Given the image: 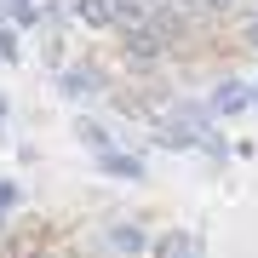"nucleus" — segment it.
<instances>
[{
  "label": "nucleus",
  "mask_w": 258,
  "mask_h": 258,
  "mask_svg": "<svg viewBox=\"0 0 258 258\" xmlns=\"http://www.w3.org/2000/svg\"><path fill=\"white\" fill-rule=\"evenodd\" d=\"M247 103H252V86L224 81V86H218V98H212V115H224V120H230V115H241V109H247Z\"/></svg>",
  "instance_id": "1"
},
{
  "label": "nucleus",
  "mask_w": 258,
  "mask_h": 258,
  "mask_svg": "<svg viewBox=\"0 0 258 258\" xmlns=\"http://www.w3.org/2000/svg\"><path fill=\"white\" fill-rule=\"evenodd\" d=\"M109 247L126 252V258H138V252H149V235H144V224H115V230H109Z\"/></svg>",
  "instance_id": "2"
},
{
  "label": "nucleus",
  "mask_w": 258,
  "mask_h": 258,
  "mask_svg": "<svg viewBox=\"0 0 258 258\" xmlns=\"http://www.w3.org/2000/svg\"><path fill=\"white\" fill-rule=\"evenodd\" d=\"M63 86H69V98H98V92H103V75H98V69H69Z\"/></svg>",
  "instance_id": "3"
},
{
  "label": "nucleus",
  "mask_w": 258,
  "mask_h": 258,
  "mask_svg": "<svg viewBox=\"0 0 258 258\" xmlns=\"http://www.w3.org/2000/svg\"><path fill=\"white\" fill-rule=\"evenodd\" d=\"M98 166H103V172H115V178H144V161H138V155H120V149H103Z\"/></svg>",
  "instance_id": "4"
},
{
  "label": "nucleus",
  "mask_w": 258,
  "mask_h": 258,
  "mask_svg": "<svg viewBox=\"0 0 258 258\" xmlns=\"http://www.w3.org/2000/svg\"><path fill=\"white\" fill-rule=\"evenodd\" d=\"M12 52H18V46H12V29L0 23V57H12Z\"/></svg>",
  "instance_id": "5"
},
{
  "label": "nucleus",
  "mask_w": 258,
  "mask_h": 258,
  "mask_svg": "<svg viewBox=\"0 0 258 258\" xmlns=\"http://www.w3.org/2000/svg\"><path fill=\"white\" fill-rule=\"evenodd\" d=\"M252 109H258V81H252Z\"/></svg>",
  "instance_id": "6"
}]
</instances>
